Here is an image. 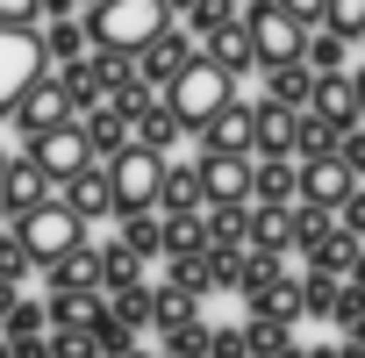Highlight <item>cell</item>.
Returning <instances> with one entry per match:
<instances>
[{
	"mask_svg": "<svg viewBox=\"0 0 365 358\" xmlns=\"http://www.w3.org/2000/svg\"><path fill=\"white\" fill-rule=\"evenodd\" d=\"M237 8H258V0H237Z\"/></svg>",
	"mask_w": 365,
	"mask_h": 358,
	"instance_id": "51",
	"label": "cell"
},
{
	"mask_svg": "<svg viewBox=\"0 0 365 358\" xmlns=\"http://www.w3.org/2000/svg\"><path fill=\"white\" fill-rule=\"evenodd\" d=\"M251 158H294V115L272 101H251Z\"/></svg>",
	"mask_w": 365,
	"mask_h": 358,
	"instance_id": "20",
	"label": "cell"
},
{
	"mask_svg": "<svg viewBox=\"0 0 365 358\" xmlns=\"http://www.w3.org/2000/svg\"><path fill=\"white\" fill-rule=\"evenodd\" d=\"M158 101H165V108L179 115V129H187V136H194V129H201L208 115H222V108L237 101V79H230L222 65H208V58H194L187 72H179V79H172V86L158 93Z\"/></svg>",
	"mask_w": 365,
	"mask_h": 358,
	"instance_id": "2",
	"label": "cell"
},
{
	"mask_svg": "<svg viewBox=\"0 0 365 358\" xmlns=\"http://www.w3.org/2000/svg\"><path fill=\"white\" fill-rule=\"evenodd\" d=\"M8 165H15V158H8V150H0V179H8Z\"/></svg>",
	"mask_w": 365,
	"mask_h": 358,
	"instance_id": "49",
	"label": "cell"
},
{
	"mask_svg": "<svg viewBox=\"0 0 365 358\" xmlns=\"http://www.w3.org/2000/svg\"><path fill=\"white\" fill-rule=\"evenodd\" d=\"M244 8H237V0H194V8H187V29H194V44L208 36V29H222V22H237Z\"/></svg>",
	"mask_w": 365,
	"mask_h": 358,
	"instance_id": "34",
	"label": "cell"
},
{
	"mask_svg": "<svg viewBox=\"0 0 365 358\" xmlns=\"http://www.w3.org/2000/svg\"><path fill=\"white\" fill-rule=\"evenodd\" d=\"M165 358H179V351H165Z\"/></svg>",
	"mask_w": 365,
	"mask_h": 358,
	"instance_id": "53",
	"label": "cell"
},
{
	"mask_svg": "<svg viewBox=\"0 0 365 358\" xmlns=\"http://www.w3.org/2000/svg\"><path fill=\"white\" fill-rule=\"evenodd\" d=\"M201 150H230V158H251V101H230L222 115H208L201 129Z\"/></svg>",
	"mask_w": 365,
	"mask_h": 358,
	"instance_id": "17",
	"label": "cell"
},
{
	"mask_svg": "<svg viewBox=\"0 0 365 358\" xmlns=\"http://www.w3.org/2000/svg\"><path fill=\"white\" fill-rule=\"evenodd\" d=\"M15 301H22V287H15V280H0V322H8V308H15Z\"/></svg>",
	"mask_w": 365,
	"mask_h": 358,
	"instance_id": "43",
	"label": "cell"
},
{
	"mask_svg": "<svg viewBox=\"0 0 365 358\" xmlns=\"http://www.w3.org/2000/svg\"><path fill=\"white\" fill-rule=\"evenodd\" d=\"M43 179H72L79 165H93V150H86V136H79V122L72 129H43V136H29V150H22Z\"/></svg>",
	"mask_w": 365,
	"mask_h": 358,
	"instance_id": "9",
	"label": "cell"
},
{
	"mask_svg": "<svg viewBox=\"0 0 365 358\" xmlns=\"http://www.w3.org/2000/svg\"><path fill=\"white\" fill-rule=\"evenodd\" d=\"M79 136H86V150H93V165H108L115 150H129L136 136H129V115L115 108V101H101L93 115H79Z\"/></svg>",
	"mask_w": 365,
	"mask_h": 358,
	"instance_id": "18",
	"label": "cell"
},
{
	"mask_svg": "<svg viewBox=\"0 0 365 358\" xmlns=\"http://www.w3.org/2000/svg\"><path fill=\"white\" fill-rule=\"evenodd\" d=\"M272 280H287V258H279V251H265V244H244L237 294H258V287H272Z\"/></svg>",
	"mask_w": 365,
	"mask_h": 358,
	"instance_id": "32",
	"label": "cell"
},
{
	"mask_svg": "<svg viewBox=\"0 0 365 358\" xmlns=\"http://www.w3.org/2000/svg\"><path fill=\"white\" fill-rule=\"evenodd\" d=\"M43 15H79V0H36Z\"/></svg>",
	"mask_w": 365,
	"mask_h": 358,
	"instance_id": "44",
	"label": "cell"
},
{
	"mask_svg": "<svg viewBox=\"0 0 365 358\" xmlns=\"http://www.w3.org/2000/svg\"><path fill=\"white\" fill-rule=\"evenodd\" d=\"M194 301H201V294H187V287H172V280H165V287H150V322H158L165 337H172V329H187V322H201Z\"/></svg>",
	"mask_w": 365,
	"mask_h": 358,
	"instance_id": "27",
	"label": "cell"
},
{
	"mask_svg": "<svg viewBox=\"0 0 365 358\" xmlns=\"http://www.w3.org/2000/svg\"><path fill=\"white\" fill-rule=\"evenodd\" d=\"M322 29H336L344 44H365V0H329V8H322Z\"/></svg>",
	"mask_w": 365,
	"mask_h": 358,
	"instance_id": "33",
	"label": "cell"
},
{
	"mask_svg": "<svg viewBox=\"0 0 365 358\" xmlns=\"http://www.w3.org/2000/svg\"><path fill=\"white\" fill-rule=\"evenodd\" d=\"M165 29H172V8H165V0H101V8H86V36H93V51H122V58H136V51H150Z\"/></svg>",
	"mask_w": 365,
	"mask_h": 358,
	"instance_id": "1",
	"label": "cell"
},
{
	"mask_svg": "<svg viewBox=\"0 0 365 358\" xmlns=\"http://www.w3.org/2000/svg\"><path fill=\"white\" fill-rule=\"evenodd\" d=\"M294 165H301V201H308V208H329V215H336V208L358 194V179H351L336 158H294Z\"/></svg>",
	"mask_w": 365,
	"mask_h": 358,
	"instance_id": "12",
	"label": "cell"
},
{
	"mask_svg": "<svg viewBox=\"0 0 365 358\" xmlns=\"http://www.w3.org/2000/svg\"><path fill=\"white\" fill-rule=\"evenodd\" d=\"M51 194H58V179H43L29 158H15V165H8V179H0V215L22 223V215H29V208H43Z\"/></svg>",
	"mask_w": 365,
	"mask_h": 358,
	"instance_id": "15",
	"label": "cell"
},
{
	"mask_svg": "<svg viewBox=\"0 0 365 358\" xmlns=\"http://www.w3.org/2000/svg\"><path fill=\"white\" fill-rule=\"evenodd\" d=\"M201 58H208V65H222L230 79H237V72H251L258 58H251V29H244V15H237V22H222V29H208V36H201Z\"/></svg>",
	"mask_w": 365,
	"mask_h": 358,
	"instance_id": "21",
	"label": "cell"
},
{
	"mask_svg": "<svg viewBox=\"0 0 365 358\" xmlns=\"http://www.w3.org/2000/svg\"><path fill=\"white\" fill-rule=\"evenodd\" d=\"M8 115L22 122V136H43V129H72V122H79V108H72V93H65V79H58V72H43V79H36Z\"/></svg>",
	"mask_w": 365,
	"mask_h": 358,
	"instance_id": "7",
	"label": "cell"
},
{
	"mask_svg": "<svg viewBox=\"0 0 365 358\" xmlns=\"http://www.w3.org/2000/svg\"><path fill=\"white\" fill-rule=\"evenodd\" d=\"M201 230H208V244L244 251V244H251V201H222V208H208V215H201Z\"/></svg>",
	"mask_w": 365,
	"mask_h": 358,
	"instance_id": "25",
	"label": "cell"
},
{
	"mask_svg": "<svg viewBox=\"0 0 365 358\" xmlns=\"http://www.w3.org/2000/svg\"><path fill=\"white\" fill-rule=\"evenodd\" d=\"M244 301H251V322H279V329L301 322V280H272V287H258Z\"/></svg>",
	"mask_w": 365,
	"mask_h": 358,
	"instance_id": "23",
	"label": "cell"
},
{
	"mask_svg": "<svg viewBox=\"0 0 365 358\" xmlns=\"http://www.w3.org/2000/svg\"><path fill=\"white\" fill-rule=\"evenodd\" d=\"M43 72H51V58H43V36L36 29H0V115H8Z\"/></svg>",
	"mask_w": 365,
	"mask_h": 358,
	"instance_id": "6",
	"label": "cell"
},
{
	"mask_svg": "<svg viewBox=\"0 0 365 358\" xmlns=\"http://www.w3.org/2000/svg\"><path fill=\"white\" fill-rule=\"evenodd\" d=\"M86 8H101V0H86Z\"/></svg>",
	"mask_w": 365,
	"mask_h": 358,
	"instance_id": "52",
	"label": "cell"
},
{
	"mask_svg": "<svg viewBox=\"0 0 365 358\" xmlns=\"http://www.w3.org/2000/svg\"><path fill=\"white\" fill-rule=\"evenodd\" d=\"M272 8H279V15H294L301 29H322V8H329V0H272Z\"/></svg>",
	"mask_w": 365,
	"mask_h": 358,
	"instance_id": "40",
	"label": "cell"
},
{
	"mask_svg": "<svg viewBox=\"0 0 365 358\" xmlns=\"http://www.w3.org/2000/svg\"><path fill=\"white\" fill-rule=\"evenodd\" d=\"M0 358H15V344H0Z\"/></svg>",
	"mask_w": 365,
	"mask_h": 358,
	"instance_id": "50",
	"label": "cell"
},
{
	"mask_svg": "<svg viewBox=\"0 0 365 358\" xmlns=\"http://www.w3.org/2000/svg\"><path fill=\"white\" fill-rule=\"evenodd\" d=\"M308 93H315V72H308V65H272V72H265V101H272V108L301 115Z\"/></svg>",
	"mask_w": 365,
	"mask_h": 358,
	"instance_id": "24",
	"label": "cell"
},
{
	"mask_svg": "<svg viewBox=\"0 0 365 358\" xmlns=\"http://www.w3.org/2000/svg\"><path fill=\"white\" fill-rule=\"evenodd\" d=\"M308 358H344V351H336V344H322V351H308Z\"/></svg>",
	"mask_w": 365,
	"mask_h": 358,
	"instance_id": "47",
	"label": "cell"
},
{
	"mask_svg": "<svg viewBox=\"0 0 365 358\" xmlns=\"http://www.w3.org/2000/svg\"><path fill=\"white\" fill-rule=\"evenodd\" d=\"M165 8H172V22H179V15H187V8H194V0H165Z\"/></svg>",
	"mask_w": 365,
	"mask_h": 358,
	"instance_id": "46",
	"label": "cell"
},
{
	"mask_svg": "<svg viewBox=\"0 0 365 358\" xmlns=\"http://www.w3.org/2000/svg\"><path fill=\"white\" fill-rule=\"evenodd\" d=\"M101 272H108V258H101V244H93V237H86V244H72L58 265H43L51 294H101Z\"/></svg>",
	"mask_w": 365,
	"mask_h": 358,
	"instance_id": "13",
	"label": "cell"
},
{
	"mask_svg": "<svg viewBox=\"0 0 365 358\" xmlns=\"http://www.w3.org/2000/svg\"><path fill=\"white\" fill-rule=\"evenodd\" d=\"M36 36H43L51 72H58V65H79V58L93 51V36H86V22H79V15H51V29H36Z\"/></svg>",
	"mask_w": 365,
	"mask_h": 358,
	"instance_id": "22",
	"label": "cell"
},
{
	"mask_svg": "<svg viewBox=\"0 0 365 358\" xmlns=\"http://www.w3.org/2000/svg\"><path fill=\"white\" fill-rule=\"evenodd\" d=\"M351 101H358V122H365V65H351Z\"/></svg>",
	"mask_w": 365,
	"mask_h": 358,
	"instance_id": "42",
	"label": "cell"
},
{
	"mask_svg": "<svg viewBox=\"0 0 365 358\" xmlns=\"http://www.w3.org/2000/svg\"><path fill=\"white\" fill-rule=\"evenodd\" d=\"M344 280H351V287H358V294H365V251H358V265H351V272H344Z\"/></svg>",
	"mask_w": 365,
	"mask_h": 358,
	"instance_id": "45",
	"label": "cell"
},
{
	"mask_svg": "<svg viewBox=\"0 0 365 358\" xmlns=\"http://www.w3.org/2000/svg\"><path fill=\"white\" fill-rule=\"evenodd\" d=\"M336 230V215L329 208H308V201H294L287 215H279V237H287V251H308V244H322Z\"/></svg>",
	"mask_w": 365,
	"mask_h": 358,
	"instance_id": "26",
	"label": "cell"
},
{
	"mask_svg": "<svg viewBox=\"0 0 365 358\" xmlns=\"http://www.w3.org/2000/svg\"><path fill=\"white\" fill-rule=\"evenodd\" d=\"M208 194H201V172L194 165H165V194H158V223H201Z\"/></svg>",
	"mask_w": 365,
	"mask_h": 358,
	"instance_id": "14",
	"label": "cell"
},
{
	"mask_svg": "<svg viewBox=\"0 0 365 358\" xmlns=\"http://www.w3.org/2000/svg\"><path fill=\"white\" fill-rule=\"evenodd\" d=\"M336 223H344V237H365V187H358V194L336 208Z\"/></svg>",
	"mask_w": 365,
	"mask_h": 358,
	"instance_id": "41",
	"label": "cell"
},
{
	"mask_svg": "<svg viewBox=\"0 0 365 358\" xmlns=\"http://www.w3.org/2000/svg\"><path fill=\"white\" fill-rule=\"evenodd\" d=\"M115 358H150V351H136V344H129V351H115Z\"/></svg>",
	"mask_w": 365,
	"mask_h": 358,
	"instance_id": "48",
	"label": "cell"
},
{
	"mask_svg": "<svg viewBox=\"0 0 365 358\" xmlns=\"http://www.w3.org/2000/svg\"><path fill=\"white\" fill-rule=\"evenodd\" d=\"M208 358H251V329H244V322L208 329Z\"/></svg>",
	"mask_w": 365,
	"mask_h": 358,
	"instance_id": "38",
	"label": "cell"
},
{
	"mask_svg": "<svg viewBox=\"0 0 365 358\" xmlns=\"http://www.w3.org/2000/svg\"><path fill=\"white\" fill-rule=\"evenodd\" d=\"M58 201L93 230V223H108L115 215V187H108V165H79L72 179H58Z\"/></svg>",
	"mask_w": 365,
	"mask_h": 358,
	"instance_id": "10",
	"label": "cell"
},
{
	"mask_svg": "<svg viewBox=\"0 0 365 358\" xmlns=\"http://www.w3.org/2000/svg\"><path fill=\"white\" fill-rule=\"evenodd\" d=\"M51 315H43V301H15L8 308V322H0V329H8V344H22V337H36Z\"/></svg>",
	"mask_w": 365,
	"mask_h": 358,
	"instance_id": "37",
	"label": "cell"
},
{
	"mask_svg": "<svg viewBox=\"0 0 365 358\" xmlns=\"http://www.w3.org/2000/svg\"><path fill=\"white\" fill-rule=\"evenodd\" d=\"M251 201L258 208H294L301 201V165L294 158H251Z\"/></svg>",
	"mask_w": 365,
	"mask_h": 358,
	"instance_id": "16",
	"label": "cell"
},
{
	"mask_svg": "<svg viewBox=\"0 0 365 358\" xmlns=\"http://www.w3.org/2000/svg\"><path fill=\"white\" fill-rule=\"evenodd\" d=\"M115 223H122L115 244H122L129 258H165V223H158V208H150V215H115Z\"/></svg>",
	"mask_w": 365,
	"mask_h": 358,
	"instance_id": "29",
	"label": "cell"
},
{
	"mask_svg": "<svg viewBox=\"0 0 365 358\" xmlns=\"http://www.w3.org/2000/svg\"><path fill=\"white\" fill-rule=\"evenodd\" d=\"M358 265V237H344V230H329L322 244H308V272H322V280H344Z\"/></svg>",
	"mask_w": 365,
	"mask_h": 358,
	"instance_id": "30",
	"label": "cell"
},
{
	"mask_svg": "<svg viewBox=\"0 0 365 358\" xmlns=\"http://www.w3.org/2000/svg\"><path fill=\"white\" fill-rule=\"evenodd\" d=\"M36 22H43L36 0H0V29H36Z\"/></svg>",
	"mask_w": 365,
	"mask_h": 358,
	"instance_id": "39",
	"label": "cell"
},
{
	"mask_svg": "<svg viewBox=\"0 0 365 358\" xmlns=\"http://www.w3.org/2000/svg\"><path fill=\"white\" fill-rule=\"evenodd\" d=\"M308 115H315V122H329V129H351V122H358V101H351V72H315Z\"/></svg>",
	"mask_w": 365,
	"mask_h": 358,
	"instance_id": "19",
	"label": "cell"
},
{
	"mask_svg": "<svg viewBox=\"0 0 365 358\" xmlns=\"http://www.w3.org/2000/svg\"><path fill=\"white\" fill-rule=\"evenodd\" d=\"M244 29H251V58H258V72H272V65H301V44H308V29H301L294 15H279L272 0L244 8Z\"/></svg>",
	"mask_w": 365,
	"mask_h": 358,
	"instance_id": "5",
	"label": "cell"
},
{
	"mask_svg": "<svg viewBox=\"0 0 365 358\" xmlns=\"http://www.w3.org/2000/svg\"><path fill=\"white\" fill-rule=\"evenodd\" d=\"M194 58H201L194 29H179V22H172V29H165V36H158L150 51H136V72H143V86H150V93H165V86H172L179 72L194 65Z\"/></svg>",
	"mask_w": 365,
	"mask_h": 358,
	"instance_id": "8",
	"label": "cell"
},
{
	"mask_svg": "<svg viewBox=\"0 0 365 358\" xmlns=\"http://www.w3.org/2000/svg\"><path fill=\"white\" fill-rule=\"evenodd\" d=\"M194 172H201V194H208V208H222V201H251V158L201 150V158H194Z\"/></svg>",
	"mask_w": 365,
	"mask_h": 358,
	"instance_id": "11",
	"label": "cell"
},
{
	"mask_svg": "<svg viewBox=\"0 0 365 358\" xmlns=\"http://www.w3.org/2000/svg\"><path fill=\"white\" fill-rule=\"evenodd\" d=\"M165 150H143V143H129V150H115L108 158V187H115V215H150L158 208V194H165Z\"/></svg>",
	"mask_w": 365,
	"mask_h": 358,
	"instance_id": "3",
	"label": "cell"
},
{
	"mask_svg": "<svg viewBox=\"0 0 365 358\" xmlns=\"http://www.w3.org/2000/svg\"><path fill=\"white\" fill-rule=\"evenodd\" d=\"M115 322L122 329H143L150 322V287H115Z\"/></svg>",
	"mask_w": 365,
	"mask_h": 358,
	"instance_id": "36",
	"label": "cell"
},
{
	"mask_svg": "<svg viewBox=\"0 0 365 358\" xmlns=\"http://www.w3.org/2000/svg\"><path fill=\"white\" fill-rule=\"evenodd\" d=\"M15 244H22V251H29V265L43 272V265H58L72 244H86V223H79V215H72V208L51 194L43 208H29V215L15 223Z\"/></svg>",
	"mask_w": 365,
	"mask_h": 358,
	"instance_id": "4",
	"label": "cell"
},
{
	"mask_svg": "<svg viewBox=\"0 0 365 358\" xmlns=\"http://www.w3.org/2000/svg\"><path fill=\"white\" fill-rule=\"evenodd\" d=\"M129 136H136L143 150H172V143H179V136H187V129H179V115H172L165 101H150V108H143V115L129 122Z\"/></svg>",
	"mask_w": 365,
	"mask_h": 358,
	"instance_id": "28",
	"label": "cell"
},
{
	"mask_svg": "<svg viewBox=\"0 0 365 358\" xmlns=\"http://www.w3.org/2000/svg\"><path fill=\"white\" fill-rule=\"evenodd\" d=\"M336 165L365 187V122H351V129H336Z\"/></svg>",
	"mask_w": 365,
	"mask_h": 358,
	"instance_id": "35",
	"label": "cell"
},
{
	"mask_svg": "<svg viewBox=\"0 0 365 358\" xmlns=\"http://www.w3.org/2000/svg\"><path fill=\"white\" fill-rule=\"evenodd\" d=\"M301 65H308V72H351V44H344L336 29H308Z\"/></svg>",
	"mask_w": 365,
	"mask_h": 358,
	"instance_id": "31",
	"label": "cell"
}]
</instances>
